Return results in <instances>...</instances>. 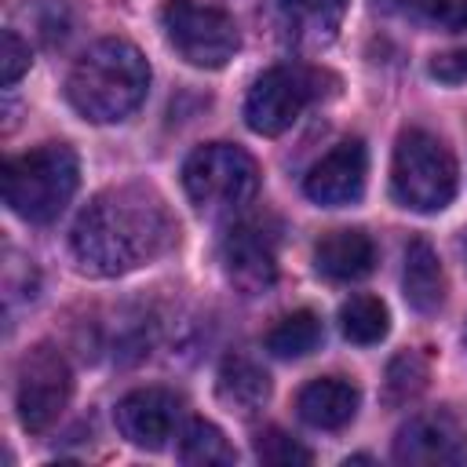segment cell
I'll return each instance as SVG.
<instances>
[{
  "label": "cell",
  "mask_w": 467,
  "mask_h": 467,
  "mask_svg": "<svg viewBox=\"0 0 467 467\" xmlns=\"http://www.w3.org/2000/svg\"><path fill=\"white\" fill-rule=\"evenodd\" d=\"M175 234V219L153 186L120 182L84 204L69 234V248L80 270L95 277H120L164 255Z\"/></svg>",
  "instance_id": "cell-1"
},
{
  "label": "cell",
  "mask_w": 467,
  "mask_h": 467,
  "mask_svg": "<svg viewBox=\"0 0 467 467\" xmlns=\"http://www.w3.org/2000/svg\"><path fill=\"white\" fill-rule=\"evenodd\" d=\"M150 91V62L142 51L120 36L91 44L66 77L69 106L91 124L128 120Z\"/></svg>",
  "instance_id": "cell-2"
},
{
  "label": "cell",
  "mask_w": 467,
  "mask_h": 467,
  "mask_svg": "<svg viewBox=\"0 0 467 467\" xmlns=\"http://www.w3.org/2000/svg\"><path fill=\"white\" fill-rule=\"evenodd\" d=\"M4 201L26 223H51L80 186V161L66 142H44L4 161Z\"/></svg>",
  "instance_id": "cell-3"
},
{
  "label": "cell",
  "mask_w": 467,
  "mask_h": 467,
  "mask_svg": "<svg viewBox=\"0 0 467 467\" xmlns=\"http://www.w3.org/2000/svg\"><path fill=\"white\" fill-rule=\"evenodd\" d=\"M390 193L409 212H441L456 197V161L449 146L423 128L401 131L390 161Z\"/></svg>",
  "instance_id": "cell-4"
},
{
  "label": "cell",
  "mask_w": 467,
  "mask_h": 467,
  "mask_svg": "<svg viewBox=\"0 0 467 467\" xmlns=\"http://www.w3.org/2000/svg\"><path fill=\"white\" fill-rule=\"evenodd\" d=\"M182 186L197 212L230 215L244 208L259 190V164L234 142L197 146L182 164Z\"/></svg>",
  "instance_id": "cell-5"
},
{
  "label": "cell",
  "mask_w": 467,
  "mask_h": 467,
  "mask_svg": "<svg viewBox=\"0 0 467 467\" xmlns=\"http://www.w3.org/2000/svg\"><path fill=\"white\" fill-rule=\"evenodd\" d=\"M161 22H164L168 44L197 69H223L241 47L237 22L226 11L208 7V4L171 0L161 11Z\"/></svg>",
  "instance_id": "cell-6"
},
{
  "label": "cell",
  "mask_w": 467,
  "mask_h": 467,
  "mask_svg": "<svg viewBox=\"0 0 467 467\" xmlns=\"http://www.w3.org/2000/svg\"><path fill=\"white\" fill-rule=\"evenodd\" d=\"M73 394V372L69 361L51 347L36 343L22 361H18V383H15V409L18 423L29 434H44L69 405Z\"/></svg>",
  "instance_id": "cell-7"
},
{
  "label": "cell",
  "mask_w": 467,
  "mask_h": 467,
  "mask_svg": "<svg viewBox=\"0 0 467 467\" xmlns=\"http://www.w3.org/2000/svg\"><path fill=\"white\" fill-rule=\"evenodd\" d=\"M310 99H314L310 73L292 66H274L252 80L244 95V124L255 135H281L299 120Z\"/></svg>",
  "instance_id": "cell-8"
},
{
  "label": "cell",
  "mask_w": 467,
  "mask_h": 467,
  "mask_svg": "<svg viewBox=\"0 0 467 467\" xmlns=\"http://www.w3.org/2000/svg\"><path fill=\"white\" fill-rule=\"evenodd\" d=\"M394 460L405 467H456L467 463V431L449 409L409 416L394 434Z\"/></svg>",
  "instance_id": "cell-9"
},
{
  "label": "cell",
  "mask_w": 467,
  "mask_h": 467,
  "mask_svg": "<svg viewBox=\"0 0 467 467\" xmlns=\"http://www.w3.org/2000/svg\"><path fill=\"white\" fill-rule=\"evenodd\" d=\"M223 274L241 296H263L277 281V237L259 223L244 219L230 226L219 248Z\"/></svg>",
  "instance_id": "cell-10"
},
{
  "label": "cell",
  "mask_w": 467,
  "mask_h": 467,
  "mask_svg": "<svg viewBox=\"0 0 467 467\" xmlns=\"http://www.w3.org/2000/svg\"><path fill=\"white\" fill-rule=\"evenodd\" d=\"M365 175H368V153L361 139H343L306 171L303 193L321 208H343L365 193Z\"/></svg>",
  "instance_id": "cell-11"
},
{
  "label": "cell",
  "mask_w": 467,
  "mask_h": 467,
  "mask_svg": "<svg viewBox=\"0 0 467 467\" xmlns=\"http://www.w3.org/2000/svg\"><path fill=\"white\" fill-rule=\"evenodd\" d=\"M179 412H182V405L171 390L139 387L117 401L113 420H117V431L124 441H131L139 449H164L168 438H175Z\"/></svg>",
  "instance_id": "cell-12"
},
{
  "label": "cell",
  "mask_w": 467,
  "mask_h": 467,
  "mask_svg": "<svg viewBox=\"0 0 467 467\" xmlns=\"http://www.w3.org/2000/svg\"><path fill=\"white\" fill-rule=\"evenodd\" d=\"M343 11H347V0H270L266 4V18L274 33L299 51H317L332 44L343 26Z\"/></svg>",
  "instance_id": "cell-13"
},
{
  "label": "cell",
  "mask_w": 467,
  "mask_h": 467,
  "mask_svg": "<svg viewBox=\"0 0 467 467\" xmlns=\"http://www.w3.org/2000/svg\"><path fill=\"white\" fill-rule=\"evenodd\" d=\"M358 401H361V390L350 379H343V376H321V379H310L299 390L296 409H299V420L306 427L339 431V427H347L354 420Z\"/></svg>",
  "instance_id": "cell-14"
},
{
  "label": "cell",
  "mask_w": 467,
  "mask_h": 467,
  "mask_svg": "<svg viewBox=\"0 0 467 467\" xmlns=\"http://www.w3.org/2000/svg\"><path fill=\"white\" fill-rule=\"evenodd\" d=\"M314 266L328 281H361L376 266V244L365 230H328L314 244Z\"/></svg>",
  "instance_id": "cell-15"
},
{
  "label": "cell",
  "mask_w": 467,
  "mask_h": 467,
  "mask_svg": "<svg viewBox=\"0 0 467 467\" xmlns=\"http://www.w3.org/2000/svg\"><path fill=\"white\" fill-rule=\"evenodd\" d=\"M401 288H405V303L416 314H434L445 303V270H441L438 252L423 237H412L405 244Z\"/></svg>",
  "instance_id": "cell-16"
},
{
  "label": "cell",
  "mask_w": 467,
  "mask_h": 467,
  "mask_svg": "<svg viewBox=\"0 0 467 467\" xmlns=\"http://www.w3.org/2000/svg\"><path fill=\"white\" fill-rule=\"evenodd\" d=\"M215 390H219V401L230 405L234 412L255 416V412L266 405V398H270V376H266L263 365H255L252 358L230 354V358H223V365H219Z\"/></svg>",
  "instance_id": "cell-17"
},
{
  "label": "cell",
  "mask_w": 467,
  "mask_h": 467,
  "mask_svg": "<svg viewBox=\"0 0 467 467\" xmlns=\"http://www.w3.org/2000/svg\"><path fill=\"white\" fill-rule=\"evenodd\" d=\"M321 336H325V328L314 310H292L266 332L263 343L274 358H303L321 343Z\"/></svg>",
  "instance_id": "cell-18"
},
{
  "label": "cell",
  "mask_w": 467,
  "mask_h": 467,
  "mask_svg": "<svg viewBox=\"0 0 467 467\" xmlns=\"http://www.w3.org/2000/svg\"><path fill=\"white\" fill-rule=\"evenodd\" d=\"M179 460L193 467H226L237 460L226 434L208 420H190L179 434Z\"/></svg>",
  "instance_id": "cell-19"
},
{
  "label": "cell",
  "mask_w": 467,
  "mask_h": 467,
  "mask_svg": "<svg viewBox=\"0 0 467 467\" xmlns=\"http://www.w3.org/2000/svg\"><path fill=\"white\" fill-rule=\"evenodd\" d=\"M339 328L350 343L358 347H372L387 336L390 328V314L383 306V299L376 296H350L343 306H339Z\"/></svg>",
  "instance_id": "cell-20"
},
{
  "label": "cell",
  "mask_w": 467,
  "mask_h": 467,
  "mask_svg": "<svg viewBox=\"0 0 467 467\" xmlns=\"http://www.w3.org/2000/svg\"><path fill=\"white\" fill-rule=\"evenodd\" d=\"M431 379V368H427V358L416 354V350H401L390 358L387 365V376H383V401L387 405H409L412 398L423 394Z\"/></svg>",
  "instance_id": "cell-21"
},
{
  "label": "cell",
  "mask_w": 467,
  "mask_h": 467,
  "mask_svg": "<svg viewBox=\"0 0 467 467\" xmlns=\"http://www.w3.org/2000/svg\"><path fill=\"white\" fill-rule=\"evenodd\" d=\"M394 11L427 22L445 33H463L467 29V0H387Z\"/></svg>",
  "instance_id": "cell-22"
},
{
  "label": "cell",
  "mask_w": 467,
  "mask_h": 467,
  "mask_svg": "<svg viewBox=\"0 0 467 467\" xmlns=\"http://www.w3.org/2000/svg\"><path fill=\"white\" fill-rule=\"evenodd\" d=\"M255 456H259V463H270V467H292V463H310L314 460L310 449H303L296 438H288L277 427H266L255 438Z\"/></svg>",
  "instance_id": "cell-23"
},
{
  "label": "cell",
  "mask_w": 467,
  "mask_h": 467,
  "mask_svg": "<svg viewBox=\"0 0 467 467\" xmlns=\"http://www.w3.org/2000/svg\"><path fill=\"white\" fill-rule=\"evenodd\" d=\"M26 73H29V44L15 29H4V55H0V80H4V88H15Z\"/></svg>",
  "instance_id": "cell-24"
},
{
  "label": "cell",
  "mask_w": 467,
  "mask_h": 467,
  "mask_svg": "<svg viewBox=\"0 0 467 467\" xmlns=\"http://www.w3.org/2000/svg\"><path fill=\"white\" fill-rule=\"evenodd\" d=\"M431 77L441 80V84H463L467 80V47L434 55L431 58Z\"/></svg>",
  "instance_id": "cell-25"
}]
</instances>
